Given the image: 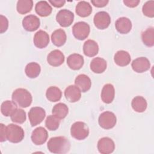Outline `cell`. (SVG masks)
<instances>
[{"mask_svg": "<svg viewBox=\"0 0 154 154\" xmlns=\"http://www.w3.org/2000/svg\"><path fill=\"white\" fill-rule=\"evenodd\" d=\"M47 147L51 153L57 154L66 153L70 149V143L65 137H54L48 141Z\"/></svg>", "mask_w": 154, "mask_h": 154, "instance_id": "obj_1", "label": "cell"}, {"mask_svg": "<svg viewBox=\"0 0 154 154\" xmlns=\"http://www.w3.org/2000/svg\"><path fill=\"white\" fill-rule=\"evenodd\" d=\"M12 100L21 108L29 106L32 100L31 93L25 88H17L12 93Z\"/></svg>", "mask_w": 154, "mask_h": 154, "instance_id": "obj_2", "label": "cell"}, {"mask_svg": "<svg viewBox=\"0 0 154 154\" xmlns=\"http://www.w3.org/2000/svg\"><path fill=\"white\" fill-rule=\"evenodd\" d=\"M7 140L13 143H18L24 138L25 132L23 128L14 124H9L6 129Z\"/></svg>", "mask_w": 154, "mask_h": 154, "instance_id": "obj_3", "label": "cell"}, {"mask_svg": "<svg viewBox=\"0 0 154 154\" xmlns=\"http://www.w3.org/2000/svg\"><path fill=\"white\" fill-rule=\"evenodd\" d=\"M70 134L74 138L78 140H82L88 136L89 128L84 122H76L72 125Z\"/></svg>", "mask_w": 154, "mask_h": 154, "instance_id": "obj_4", "label": "cell"}, {"mask_svg": "<svg viewBox=\"0 0 154 154\" xmlns=\"http://www.w3.org/2000/svg\"><path fill=\"white\" fill-rule=\"evenodd\" d=\"M90 31L89 25L85 22H78L72 27V33L74 37L79 40H83L88 36Z\"/></svg>", "mask_w": 154, "mask_h": 154, "instance_id": "obj_5", "label": "cell"}, {"mask_svg": "<svg viewBox=\"0 0 154 154\" xmlns=\"http://www.w3.org/2000/svg\"><path fill=\"white\" fill-rule=\"evenodd\" d=\"M99 124L105 129H109L114 127L117 122L116 115L111 111H104L99 117Z\"/></svg>", "mask_w": 154, "mask_h": 154, "instance_id": "obj_6", "label": "cell"}, {"mask_svg": "<svg viewBox=\"0 0 154 154\" xmlns=\"http://www.w3.org/2000/svg\"><path fill=\"white\" fill-rule=\"evenodd\" d=\"M46 112L45 109L39 106L32 107L28 112V118L32 126L40 124L45 119Z\"/></svg>", "mask_w": 154, "mask_h": 154, "instance_id": "obj_7", "label": "cell"}, {"mask_svg": "<svg viewBox=\"0 0 154 154\" xmlns=\"http://www.w3.org/2000/svg\"><path fill=\"white\" fill-rule=\"evenodd\" d=\"M74 19L73 13L67 9L60 10L56 16V20L61 26L68 27L71 25Z\"/></svg>", "mask_w": 154, "mask_h": 154, "instance_id": "obj_8", "label": "cell"}, {"mask_svg": "<svg viewBox=\"0 0 154 154\" xmlns=\"http://www.w3.org/2000/svg\"><path fill=\"white\" fill-rule=\"evenodd\" d=\"M93 22L96 28L99 29H104L109 26L111 23V17L107 12L99 11L94 15Z\"/></svg>", "mask_w": 154, "mask_h": 154, "instance_id": "obj_9", "label": "cell"}, {"mask_svg": "<svg viewBox=\"0 0 154 154\" xmlns=\"http://www.w3.org/2000/svg\"><path fill=\"white\" fill-rule=\"evenodd\" d=\"M97 149L102 154H109L114 152L115 144L109 137H103L97 142Z\"/></svg>", "mask_w": 154, "mask_h": 154, "instance_id": "obj_10", "label": "cell"}, {"mask_svg": "<svg viewBox=\"0 0 154 154\" xmlns=\"http://www.w3.org/2000/svg\"><path fill=\"white\" fill-rule=\"evenodd\" d=\"M48 137L47 131L43 127L35 128L32 132L31 138L32 142L35 145H42L44 144Z\"/></svg>", "mask_w": 154, "mask_h": 154, "instance_id": "obj_11", "label": "cell"}, {"mask_svg": "<svg viewBox=\"0 0 154 154\" xmlns=\"http://www.w3.org/2000/svg\"><path fill=\"white\" fill-rule=\"evenodd\" d=\"M22 26L27 31H34L40 26V19L34 14L28 15L23 19Z\"/></svg>", "mask_w": 154, "mask_h": 154, "instance_id": "obj_12", "label": "cell"}, {"mask_svg": "<svg viewBox=\"0 0 154 154\" xmlns=\"http://www.w3.org/2000/svg\"><path fill=\"white\" fill-rule=\"evenodd\" d=\"M131 66L133 70L135 72L143 73L149 69L150 63L147 58L141 57L135 59L132 61Z\"/></svg>", "mask_w": 154, "mask_h": 154, "instance_id": "obj_13", "label": "cell"}, {"mask_svg": "<svg viewBox=\"0 0 154 154\" xmlns=\"http://www.w3.org/2000/svg\"><path fill=\"white\" fill-rule=\"evenodd\" d=\"M33 41L34 45L37 48L43 49L48 45L49 43V36L46 31L40 30L35 34Z\"/></svg>", "mask_w": 154, "mask_h": 154, "instance_id": "obj_14", "label": "cell"}, {"mask_svg": "<svg viewBox=\"0 0 154 154\" xmlns=\"http://www.w3.org/2000/svg\"><path fill=\"white\" fill-rule=\"evenodd\" d=\"M48 63L52 66L58 67L64 61V55L61 51L58 49L51 51L47 57Z\"/></svg>", "mask_w": 154, "mask_h": 154, "instance_id": "obj_15", "label": "cell"}, {"mask_svg": "<svg viewBox=\"0 0 154 154\" xmlns=\"http://www.w3.org/2000/svg\"><path fill=\"white\" fill-rule=\"evenodd\" d=\"M64 96L67 101L74 103L78 102L81 99V90L77 86L71 85L65 89Z\"/></svg>", "mask_w": 154, "mask_h": 154, "instance_id": "obj_16", "label": "cell"}, {"mask_svg": "<svg viewBox=\"0 0 154 154\" xmlns=\"http://www.w3.org/2000/svg\"><path fill=\"white\" fill-rule=\"evenodd\" d=\"M84 60L83 57L78 54H72L70 55L67 59L68 66L72 70H79L84 64Z\"/></svg>", "mask_w": 154, "mask_h": 154, "instance_id": "obj_17", "label": "cell"}, {"mask_svg": "<svg viewBox=\"0 0 154 154\" xmlns=\"http://www.w3.org/2000/svg\"><path fill=\"white\" fill-rule=\"evenodd\" d=\"M75 85L77 86L82 92L88 91L91 85L90 78L85 74H80L75 79Z\"/></svg>", "mask_w": 154, "mask_h": 154, "instance_id": "obj_18", "label": "cell"}, {"mask_svg": "<svg viewBox=\"0 0 154 154\" xmlns=\"http://www.w3.org/2000/svg\"><path fill=\"white\" fill-rule=\"evenodd\" d=\"M115 26L119 33L125 34L128 33L131 30L132 23L129 19L122 17L116 21Z\"/></svg>", "mask_w": 154, "mask_h": 154, "instance_id": "obj_19", "label": "cell"}, {"mask_svg": "<svg viewBox=\"0 0 154 154\" xmlns=\"http://www.w3.org/2000/svg\"><path fill=\"white\" fill-rule=\"evenodd\" d=\"M115 96L114 86L111 84H105L101 91V99L105 103H110L112 102Z\"/></svg>", "mask_w": 154, "mask_h": 154, "instance_id": "obj_20", "label": "cell"}, {"mask_svg": "<svg viewBox=\"0 0 154 154\" xmlns=\"http://www.w3.org/2000/svg\"><path fill=\"white\" fill-rule=\"evenodd\" d=\"M130 54L125 51H117L114 57V60L115 63L121 67L128 66L131 62Z\"/></svg>", "mask_w": 154, "mask_h": 154, "instance_id": "obj_21", "label": "cell"}, {"mask_svg": "<svg viewBox=\"0 0 154 154\" xmlns=\"http://www.w3.org/2000/svg\"><path fill=\"white\" fill-rule=\"evenodd\" d=\"M83 52L87 57H94L98 54L99 46L94 40H88L84 43Z\"/></svg>", "mask_w": 154, "mask_h": 154, "instance_id": "obj_22", "label": "cell"}, {"mask_svg": "<svg viewBox=\"0 0 154 154\" xmlns=\"http://www.w3.org/2000/svg\"><path fill=\"white\" fill-rule=\"evenodd\" d=\"M107 63L105 59L100 57L93 58L90 63V69L95 73H102L106 69Z\"/></svg>", "mask_w": 154, "mask_h": 154, "instance_id": "obj_23", "label": "cell"}, {"mask_svg": "<svg viewBox=\"0 0 154 154\" xmlns=\"http://www.w3.org/2000/svg\"><path fill=\"white\" fill-rule=\"evenodd\" d=\"M67 36L65 31L62 29L54 31L51 35V40L53 44L58 47L62 46L66 42Z\"/></svg>", "mask_w": 154, "mask_h": 154, "instance_id": "obj_24", "label": "cell"}, {"mask_svg": "<svg viewBox=\"0 0 154 154\" xmlns=\"http://www.w3.org/2000/svg\"><path fill=\"white\" fill-rule=\"evenodd\" d=\"M75 11L79 16L85 17L90 16L91 13L92 7L88 2L82 1L77 4Z\"/></svg>", "mask_w": 154, "mask_h": 154, "instance_id": "obj_25", "label": "cell"}, {"mask_svg": "<svg viewBox=\"0 0 154 154\" xmlns=\"http://www.w3.org/2000/svg\"><path fill=\"white\" fill-rule=\"evenodd\" d=\"M35 10L37 14L41 17H46L51 14L52 8L47 1H38L35 7Z\"/></svg>", "mask_w": 154, "mask_h": 154, "instance_id": "obj_26", "label": "cell"}, {"mask_svg": "<svg viewBox=\"0 0 154 154\" xmlns=\"http://www.w3.org/2000/svg\"><path fill=\"white\" fill-rule=\"evenodd\" d=\"M131 105L135 111L138 112H143L146 109L147 103L146 100L143 97L138 96L132 99Z\"/></svg>", "mask_w": 154, "mask_h": 154, "instance_id": "obj_27", "label": "cell"}, {"mask_svg": "<svg viewBox=\"0 0 154 154\" xmlns=\"http://www.w3.org/2000/svg\"><path fill=\"white\" fill-rule=\"evenodd\" d=\"M25 72L26 75L28 78H35L40 75L41 72V67L38 63L35 62H31L26 66Z\"/></svg>", "mask_w": 154, "mask_h": 154, "instance_id": "obj_28", "label": "cell"}, {"mask_svg": "<svg viewBox=\"0 0 154 154\" xmlns=\"http://www.w3.org/2000/svg\"><path fill=\"white\" fill-rule=\"evenodd\" d=\"M69 112L67 106L63 103H58L54 105L52 109V113L54 116L59 119H64Z\"/></svg>", "mask_w": 154, "mask_h": 154, "instance_id": "obj_29", "label": "cell"}, {"mask_svg": "<svg viewBox=\"0 0 154 154\" xmlns=\"http://www.w3.org/2000/svg\"><path fill=\"white\" fill-rule=\"evenodd\" d=\"M46 96L48 100L55 102L59 101L62 96L61 90L55 86L49 87L46 92Z\"/></svg>", "mask_w": 154, "mask_h": 154, "instance_id": "obj_30", "label": "cell"}, {"mask_svg": "<svg viewBox=\"0 0 154 154\" xmlns=\"http://www.w3.org/2000/svg\"><path fill=\"white\" fill-rule=\"evenodd\" d=\"M17 108V104L11 100H5L1 104V111L4 116L8 117L11 116Z\"/></svg>", "mask_w": 154, "mask_h": 154, "instance_id": "obj_31", "label": "cell"}, {"mask_svg": "<svg viewBox=\"0 0 154 154\" xmlns=\"http://www.w3.org/2000/svg\"><path fill=\"white\" fill-rule=\"evenodd\" d=\"M33 1L32 0H19L17 2L16 9L20 14H25L32 10Z\"/></svg>", "mask_w": 154, "mask_h": 154, "instance_id": "obj_32", "label": "cell"}, {"mask_svg": "<svg viewBox=\"0 0 154 154\" xmlns=\"http://www.w3.org/2000/svg\"><path fill=\"white\" fill-rule=\"evenodd\" d=\"M141 38L143 43L148 46L152 47L154 45V29L150 27L142 32Z\"/></svg>", "mask_w": 154, "mask_h": 154, "instance_id": "obj_33", "label": "cell"}, {"mask_svg": "<svg viewBox=\"0 0 154 154\" xmlns=\"http://www.w3.org/2000/svg\"><path fill=\"white\" fill-rule=\"evenodd\" d=\"M12 122L19 124L24 123L26 120V116L25 111L20 108H17L10 116Z\"/></svg>", "mask_w": 154, "mask_h": 154, "instance_id": "obj_34", "label": "cell"}, {"mask_svg": "<svg viewBox=\"0 0 154 154\" xmlns=\"http://www.w3.org/2000/svg\"><path fill=\"white\" fill-rule=\"evenodd\" d=\"M60 119L54 115H49L47 117L45 121L46 127L50 131L57 130L60 125Z\"/></svg>", "mask_w": 154, "mask_h": 154, "instance_id": "obj_35", "label": "cell"}, {"mask_svg": "<svg viewBox=\"0 0 154 154\" xmlns=\"http://www.w3.org/2000/svg\"><path fill=\"white\" fill-rule=\"evenodd\" d=\"M142 11L143 14L149 17H154V1H147L143 6Z\"/></svg>", "mask_w": 154, "mask_h": 154, "instance_id": "obj_36", "label": "cell"}, {"mask_svg": "<svg viewBox=\"0 0 154 154\" xmlns=\"http://www.w3.org/2000/svg\"><path fill=\"white\" fill-rule=\"evenodd\" d=\"M0 23H1V28H0V32L2 34L5 32L8 27V21L6 17L3 15L0 16Z\"/></svg>", "mask_w": 154, "mask_h": 154, "instance_id": "obj_37", "label": "cell"}, {"mask_svg": "<svg viewBox=\"0 0 154 154\" xmlns=\"http://www.w3.org/2000/svg\"><path fill=\"white\" fill-rule=\"evenodd\" d=\"M0 141L1 142H4L7 140V135H6V129L7 126L4 124H0Z\"/></svg>", "mask_w": 154, "mask_h": 154, "instance_id": "obj_38", "label": "cell"}, {"mask_svg": "<svg viewBox=\"0 0 154 154\" xmlns=\"http://www.w3.org/2000/svg\"><path fill=\"white\" fill-rule=\"evenodd\" d=\"M91 2L94 6L100 8L106 6L109 1L108 0H92Z\"/></svg>", "mask_w": 154, "mask_h": 154, "instance_id": "obj_39", "label": "cell"}, {"mask_svg": "<svg viewBox=\"0 0 154 154\" xmlns=\"http://www.w3.org/2000/svg\"><path fill=\"white\" fill-rule=\"evenodd\" d=\"M139 0H124L123 3L128 7L134 8L137 7L140 3Z\"/></svg>", "mask_w": 154, "mask_h": 154, "instance_id": "obj_40", "label": "cell"}, {"mask_svg": "<svg viewBox=\"0 0 154 154\" xmlns=\"http://www.w3.org/2000/svg\"><path fill=\"white\" fill-rule=\"evenodd\" d=\"M49 2L55 7L60 8L63 7L66 1L64 0H53V1H49Z\"/></svg>", "mask_w": 154, "mask_h": 154, "instance_id": "obj_41", "label": "cell"}]
</instances>
